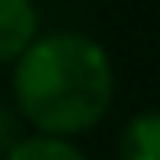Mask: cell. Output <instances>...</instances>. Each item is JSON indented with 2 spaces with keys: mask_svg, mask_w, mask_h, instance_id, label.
Listing matches in <instances>:
<instances>
[{
  "mask_svg": "<svg viewBox=\"0 0 160 160\" xmlns=\"http://www.w3.org/2000/svg\"><path fill=\"white\" fill-rule=\"evenodd\" d=\"M117 95L113 58L98 40L77 29L40 33L11 66V98L33 135L77 138L106 120Z\"/></svg>",
  "mask_w": 160,
  "mask_h": 160,
  "instance_id": "obj_1",
  "label": "cell"
},
{
  "mask_svg": "<svg viewBox=\"0 0 160 160\" xmlns=\"http://www.w3.org/2000/svg\"><path fill=\"white\" fill-rule=\"evenodd\" d=\"M40 37L37 0H0V66H15Z\"/></svg>",
  "mask_w": 160,
  "mask_h": 160,
  "instance_id": "obj_2",
  "label": "cell"
},
{
  "mask_svg": "<svg viewBox=\"0 0 160 160\" xmlns=\"http://www.w3.org/2000/svg\"><path fill=\"white\" fill-rule=\"evenodd\" d=\"M120 160H160V109H142L120 128Z\"/></svg>",
  "mask_w": 160,
  "mask_h": 160,
  "instance_id": "obj_3",
  "label": "cell"
},
{
  "mask_svg": "<svg viewBox=\"0 0 160 160\" xmlns=\"http://www.w3.org/2000/svg\"><path fill=\"white\" fill-rule=\"evenodd\" d=\"M4 160H88L84 149L69 138H48V135H26Z\"/></svg>",
  "mask_w": 160,
  "mask_h": 160,
  "instance_id": "obj_4",
  "label": "cell"
},
{
  "mask_svg": "<svg viewBox=\"0 0 160 160\" xmlns=\"http://www.w3.org/2000/svg\"><path fill=\"white\" fill-rule=\"evenodd\" d=\"M22 138H26V135H22V117H18V109H15V102L0 98V160L8 157Z\"/></svg>",
  "mask_w": 160,
  "mask_h": 160,
  "instance_id": "obj_5",
  "label": "cell"
}]
</instances>
